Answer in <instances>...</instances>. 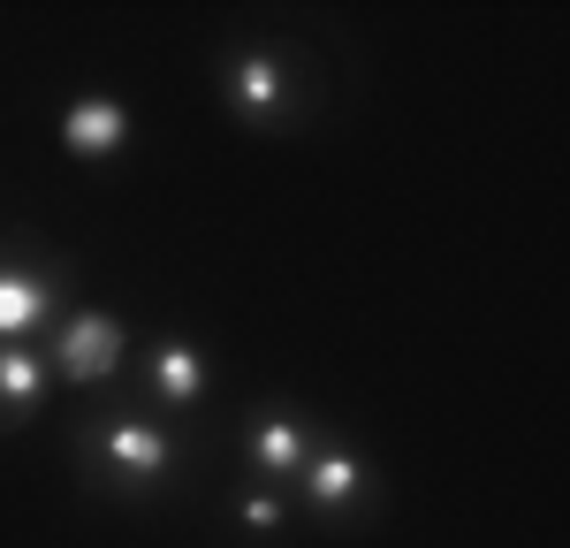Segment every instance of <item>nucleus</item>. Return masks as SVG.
Segmentation results:
<instances>
[{"label":"nucleus","mask_w":570,"mask_h":548,"mask_svg":"<svg viewBox=\"0 0 570 548\" xmlns=\"http://www.w3.org/2000/svg\"><path fill=\"white\" fill-rule=\"evenodd\" d=\"M115 359H122V327H115L107 313L61 320V335H53V365H61L69 381H107Z\"/></svg>","instance_id":"1"},{"label":"nucleus","mask_w":570,"mask_h":548,"mask_svg":"<svg viewBox=\"0 0 570 548\" xmlns=\"http://www.w3.org/2000/svg\"><path fill=\"white\" fill-rule=\"evenodd\" d=\"M91 457H107L122 480H160V472L176 464V442H168L160 427H145V419H115V427L91 434Z\"/></svg>","instance_id":"2"},{"label":"nucleus","mask_w":570,"mask_h":548,"mask_svg":"<svg viewBox=\"0 0 570 548\" xmlns=\"http://www.w3.org/2000/svg\"><path fill=\"white\" fill-rule=\"evenodd\" d=\"M61 145H69L77 160H115V153L130 145V107H122V99L85 91V99L61 115Z\"/></svg>","instance_id":"3"},{"label":"nucleus","mask_w":570,"mask_h":548,"mask_svg":"<svg viewBox=\"0 0 570 548\" xmlns=\"http://www.w3.org/2000/svg\"><path fill=\"white\" fill-rule=\"evenodd\" d=\"M53 320V282L31 267H0V343H23Z\"/></svg>","instance_id":"4"},{"label":"nucleus","mask_w":570,"mask_h":548,"mask_svg":"<svg viewBox=\"0 0 570 548\" xmlns=\"http://www.w3.org/2000/svg\"><path fill=\"white\" fill-rule=\"evenodd\" d=\"M228 99H236V115L266 123V115H282V99H289V69H282L274 53H244V61L228 69Z\"/></svg>","instance_id":"5"},{"label":"nucleus","mask_w":570,"mask_h":548,"mask_svg":"<svg viewBox=\"0 0 570 548\" xmlns=\"http://www.w3.org/2000/svg\"><path fill=\"white\" fill-rule=\"evenodd\" d=\"M46 373H53V365H46L31 343H0V419L39 411L46 404Z\"/></svg>","instance_id":"6"},{"label":"nucleus","mask_w":570,"mask_h":548,"mask_svg":"<svg viewBox=\"0 0 570 548\" xmlns=\"http://www.w3.org/2000/svg\"><path fill=\"white\" fill-rule=\"evenodd\" d=\"M153 397H160V404H198V397H206V359H198L183 335H168V343L153 351Z\"/></svg>","instance_id":"7"},{"label":"nucleus","mask_w":570,"mask_h":548,"mask_svg":"<svg viewBox=\"0 0 570 548\" xmlns=\"http://www.w3.org/2000/svg\"><path fill=\"white\" fill-rule=\"evenodd\" d=\"M357 488H365V464H357L351 450H312V457H305V496L320 502V510H343V502H357Z\"/></svg>","instance_id":"8"},{"label":"nucleus","mask_w":570,"mask_h":548,"mask_svg":"<svg viewBox=\"0 0 570 548\" xmlns=\"http://www.w3.org/2000/svg\"><path fill=\"white\" fill-rule=\"evenodd\" d=\"M252 457H259L266 472H305L312 442L289 427V419H259V427H252Z\"/></svg>","instance_id":"9"},{"label":"nucleus","mask_w":570,"mask_h":548,"mask_svg":"<svg viewBox=\"0 0 570 548\" xmlns=\"http://www.w3.org/2000/svg\"><path fill=\"white\" fill-rule=\"evenodd\" d=\"M236 518H244L252 534H274V526H282V502H274V496H244V510H236Z\"/></svg>","instance_id":"10"}]
</instances>
